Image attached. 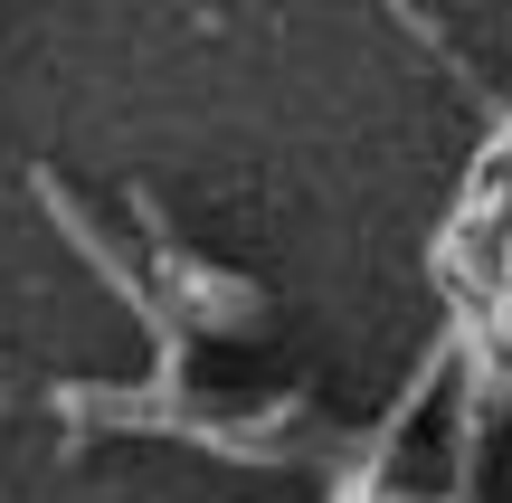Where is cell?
<instances>
[{"label": "cell", "mask_w": 512, "mask_h": 503, "mask_svg": "<svg viewBox=\"0 0 512 503\" xmlns=\"http://www.w3.org/2000/svg\"><path fill=\"white\" fill-rule=\"evenodd\" d=\"M133 219H143V238H152V276L171 285V304H181L190 323H209V333H256V323H266V295H256L247 276H228V266H200V257H190V247L162 228L152 190H133Z\"/></svg>", "instance_id": "obj_1"}, {"label": "cell", "mask_w": 512, "mask_h": 503, "mask_svg": "<svg viewBox=\"0 0 512 503\" xmlns=\"http://www.w3.org/2000/svg\"><path fill=\"white\" fill-rule=\"evenodd\" d=\"M38 209H48V219H57V238H76V257H86V266H95V276H105V285H114V295H124V304H133V314H143V323H152V342H162V361H171V371H181V323H171V314H162V304H152V285H143V276H133V266H124V257H114V238H105V228H95V219H86V209H76V200H67V190H57V171H38Z\"/></svg>", "instance_id": "obj_2"}]
</instances>
